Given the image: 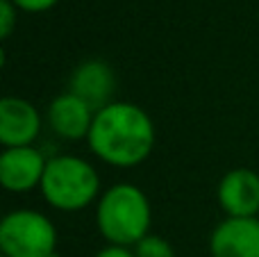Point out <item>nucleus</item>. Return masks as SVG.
<instances>
[{"label": "nucleus", "instance_id": "nucleus-13", "mask_svg": "<svg viewBox=\"0 0 259 257\" xmlns=\"http://www.w3.org/2000/svg\"><path fill=\"white\" fill-rule=\"evenodd\" d=\"M12 3L16 5V9H23V12H46L57 0H12Z\"/></svg>", "mask_w": 259, "mask_h": 257}, {"label": "nucleus", "instance_id": "nucleus-14", "mask_svg": "<svg viewBox=\"0 0 259 257\" xmlns=\"http://www.w3.org/2000/svg\"><path fill=\"white\" fill-rule=\"evenodd\" d=\"M94 257H137L134 250H130L127 246H114V244H107L105 248H100Z\"/></svg>", "mask_w": 259, "mask_h": 257}, {"label": "nucleus", "instance_id": "nucleus-15", "mask_svg": "<svg viewBox=\"0 0 259 257\" xmlns=\"http://www.w3.org/2000/svg\"><path fill=\"white\" fill-rule=\"evenodd\" d=\"M0 257H7V255H0Z\"/></svg>", "mask_w": 259, "mask_h": 257}, {"label": "nucleus", "instance_id": "nucleus-9", "mask_svg": "<svg viewBox=\"0 0 259 257\" xmlns=\"http://www.w3.org/2000/svg\"><path fill=\"white\" fill-rule=\"evenodd\" d=\"M94 116H96V109L91 105H87L80 96L71 94V91L57 96L48 107L50 127L62 139H71V141L89 137V130L94 125Z\"/></svg>", "mask_w": 259, "mask_h": 257}, {"label": "nucleus", "instance_id": "nucleus-8", "mask_svg": "<svg viewBox=\"0 0 259 257\" xmlns=\"http://www.w3.org/2000/svg\"><path fill=\"white\" fill-rule=\"evenodd\" d=\"M219 205L228 217L250 219L259 214V176L252 168H232L219 182Z\"/></svg>", "mask_w": 259, "mask_h": 257}, {"label": "nucleus", "instance_id": "nucleus-7", "mask_svg": "<svg viewBox=\"0 0 259 257\" xmlns=\"http://www.w3.org/2000/svg\"><path fill=\"white\" fill-rule=\"evenodd\" d=\"M211 257H259V219L228 217L214 228L209 239Z\"/></svg>", "mask_w": 259, "mask_h": 257}, {"label": "nucleus", "instance_id": "nucleus-6", "mask_svg": "<svg viewBox=\"0 0 259 257\" xmlns=\"http://www.w3.org/2000/svg\"><path fill=\"white\" fill-rule=\"evenodd\" d=\"M41 132V116L32 103L16 96L0 100V144L5 148L32 146Z\"/></svg>", "mask_w": 259, "mask_h": 257}, {"label": "nucleus", "instance_id": "nucleus-12", "mask_svg": "<svg viewBox=\"0 0 259 257\" xmlns=\"http://www.w3.org/2000/svg\"><path fill=\"white\" fill-rule=\"evenodd\" d=\"M16 25V5L12 0H0V36L7 39Z\"/></svg>", "mask_w": 259, "mask_h": 257}, {"label": "nucleus", "instance_id": "nucleus-2", "mask_svg": "<svg viewBox=\"0 0 259 257\" xmlns=\"http://www.w3.org/2000/svg\"><path fill=\"white\" fill-rule=\"evenodd\" d=\"M100 235L114 246H137L150 235V203L137 185L121 182L100 196L96 207Z\"/></svg>", "mask_w": 259, "mask_h": 257}, {"label": "nucleus", "instance_id": "nucleus-11", "mask_svg": "<svg viewBox=\"0 0 259 257\" xmlns=\"http://www.w3.org/2000/svg\"><path fill=\"white\" fill-rule=\"evenodd\" d=\"M134 255L137 257H175V250L166 239H161L157 235H148L134 246Z\"/></svg>", "mask_w": 259, "mask_h": 257}, {"label": "nucleus", "instance_id": "nucleus-10", "mask_svg": "<svg viewBox=\"0 0 259 257\" xmlns=\"http://www.w3.org/2000/svg\"><path fill=\"white\" fill-rule=\"evenodd\" d=\"M114 89H116L114 71L109 68V64L100 62V59H89V62L80 64L71 77V94L80 96L96 112L114 103Z\"/></svg>", "mask_w": 259, "mask_h": 257}, {"label": "nucleus", "instance_id": "nucleus-1", "mask_svg": "<svg viewBox=\"0 0 259 257\" xmlns=\"http://www.w3.org/2000/svg\"><path fill=\"white\" fill-rule=\"evenodd\" d=\"M87 141L98 159L118 168H132L152 153L155 125L139 105L114 100L96 112Z\"/></svg>", "mask_w": 259, "mask_h": 257}, {"label": "nucleus", "instance_id": "nucleus-3", "mask_svg": "<svg viewBox=\"0 0 259 257\" xmlns=\"http://www.w3.org/2000/svg\"><path fill=\"white\" fill-rule=\"evenodd\" d=\"M39 189L50 207L59 212H77L96 200L100 178L87 159L75 155H57L48 159Z\"/></svg>", "mask_w": 259, "mask_h": 257}, {"label": "nucleus", "instance_id": "nucleus-5", "mask_svg": "<svg viewBox=\"0 0 259 257\" xmlns=\"http://www.w3.org/2000/svg\"><path fill=\"white\" fill-rule=\"evenodd\" d=\"M48 159L34 146L21 148H5L0 155V182L7 191L23 194L41 187Z\"/></svg>", "mask_w": 259, "mask_h": 257}, {"label": "nucleus", "instance_id": "nucleus-4", "mask_svg": "<svg viewBox=\"0 0 259 257\" xmlns=\"http://www.w3.org/2000/svg\"><path fill=\"white\" fill-rule=\"evenodd\" d=\"M57 230L34 209H14L0 221V253L7 257H53Z\"/></svg>", "mask_w": 259, "mask_h": 257}]
</instances>
